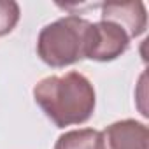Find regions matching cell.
Instances as JSON below:
<instances>
[{
  "instance_id": "5b68a950",
  "label": "cell",
  "mask_w": 149,
  "mask_h": 149,
  "mask_svg": "<svg viewBox=\"0 0 149 149\" xmlns=\"http://www.w3.org/2000/svg\"><path fill=\"white\" fill-rule=\"evenodd\" d=\"M102 19L111 21L123 28L130 39L144 33L147 25V14L142 2H111L102 4Z\"/></svg>"
},
{
  "instance_id": "6da1fadb",
  "label": "cell",
  "mask_w": 149,
  "mask_h": 149,
  "mask_svg": "<svg viewBox=\"0 0 149 149\" xmlns=\"http://www.w3.org/2000/svg\"><path fill=\"white\" fill-rule=\"evenodd\" d=\"M33 98L58 128L86 123L95 111L93 84L79 72L44 77L35 84Z\"/></svg>"
},
{
  "instance_id": "8992f818",
  "label": "cell",
  "mask_w": 149,
  "mask_h": 149,
  "mask_svg": "<svg viewBox=\"0 0 149 149\" xmlns=\"http://www.w3.org/2000/svg\"><path fill=\"white\" fill-rule=\"evenodd\" d=\"M100 132L93 128L72 130L58 137L54 149H98Z\"/></svg>"
},
{
  "instance_id": "277c9868",
  "label": "cell",
  "mask_w": 149,
  "mask_h": 149,
  "mask_svg": "<svg viewBox=\"0 0 149 149\" xmlns=\"http://www.w3.org/2000/svg\"><path fill=\"white\" fill-rule=\"evenodd\" d=\"M149 132L135 119H123L100 132L98 149H147Z\"/></svg>"
},
{
  "instance_id": "52a82bcc",
  "label": "cell",
  "mask_w": 149,
  "mask_h": 149,
  "mask_svg": "<svg viewBox=\"0 0 149 149\" xmlns=\"http://www.w3.org/2000/svg\"><path fill=\"white\" fill-rule=\"evenodd\" d=\"M19 21V6L13 0H0V35L14 30Z\"/></svg>"
},
{
  "instance_id": "7a4b0ae2",
  "label": "cell",
  "mask_w": 149,
  "mask_h": 149,
  "mask_svg": "<svg viewBox=\"0 0 149 149\" xmlns=\"http://www.w3.org/2000/svg\"><path fill=\"white\" fill-rule=\"evenodd\" d=\"M90 21L79 16L60 18L46 25L37 39V54L49 67H67L84 58Z\"/></svg>"
},
{
  "instance_id": "3957f363",
  "label": "cell",
  "mask_w": 149,
  "mask_h": 149,
  "mask_svg": "<svg viewBox=\"0 0 149 149\" xmlns=\"http://www.w3.org/2000/svg\"><path fill=\"white\" fill-rule=\"evenodd\" d=\"M130 46V37L123 28L111 21L90 23L86 33L84 58L95 61H112L121 56Z\"/></svg>"
}]
</instances>
